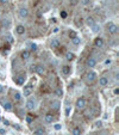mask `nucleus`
I'll return each mask as SVG.
<instances>
[{
  "label": "nucleus",
  "instance_id": "58836bf2",
  "mask_svg": "<svg viewBox=\"0 0 119 135\" xmlns=\"http://www.w3.org/2000/svg\"><path fill=\"white\" fill-rule=\"evenodd\" d=\"M0 134H5V130L4 129H0Z\"/></svg>",
  "mask_w": 119,
  "mask_h": 135
},
{
  "label": "nucleus",
  "instance_id": "7ed1b4c3",
  "mask_svg": "<svg viewBox=\"0 0 119 135\" xmlns=\"http://www.w3.org/2000/svg\"><path fill=\"white\" fill-rule=\"evenodd\" d=\"M107 31L109 32V34H117L118 32V26L114 24V23H108L107 24Z\"/></svg>",
  "mask_w": 119,
  "mask_h": 135
},
{
  "label": "nucleus",
  "instance_id": "473e14b6",
  "mask_svg": "<svg viewBox=\"0 0 119 135\" xmlns=\"http://www.w3.org/2000/svg\"><path fill=\"white\" fill-rule=\"evenodd\" d=\"M7 41H9L10 43H12V42H13V40H12V37H11V36H7Z\"/></svg>",
  "mask_w": 119,
  "mask_h": 135
},
{
  "label": "nucleus",
  "instance_id": "f704fd0d",
  "mask_svg": "<svg viewBox=\"0 0 119 135\" xmlns=\"http://www.w3.org/2000/svg\"><path fill=\"white\" fill-rule=\"evenodd\" d=\"M0 1H1L3 4H6V3H9V1H10V0H0Z\"/></svg>",
  "mask_w": 119,
  "mask_h": 135
},
{
  "label": "nucleus",
  "instance_id": "bb28decb",
  "mask_svg": "<svg viewBox=\"0 0 119 135\" xmlns=\"http://www.w3.org/2000/svg\"><path fill=\"white\" fill-rule=\"evenodd\" d=\"M30 48H31V50H33V52L37 50V46H36L35 43H31V44H30Z\"/></svg>",
  "mask_w": 119,
  "mask_h": 135
},
{
  "label": "nucleus",
  "instance_id": "0eeeda50",
  "mask_svg": "<svg viewBox=\"0 0 119 135\" xmlns=\"http://www.w3.org/2000/svg\"><path fill=\"white\" fill-rule=\"evenodd\" d=\"M104 44H105V42H104V40H102L101 37H96V38H95V41H94V46H95L96 48H102Z\"/></svg>",
  "mask_w": 119,
  "mask_h": 135
},
{
  "label": "nucleus",
  "instance_id": "ddd939ff",
  "mask_svg": "<svg viewBox=\"0 0 119 135\" xmlns=\"http://www.w3.org/2000/svg\"><path fill=\"white\" fill-rule=\"evenodd\" d=\"M44 121H45V123H52L54 116H52L51 114H47V115L44 116Z\"/></svg>",
  "mask_w": 119,
  "mask_h": 135
},
{
  "label": "nucleus",
  "instance_id": "c85d7f7f",
  "mask_svg": "<svg viewBox=\"0 0 119 135\" xmlns=\"http://www.w3.org/2000/svg\"><path fill=\"white\" fill-rule=\"evenodd\" d=\"M61 17H62V18H67V12H66V11H62V12H61Z\"/></svg>",
  "mask_w": 119,
  "mask_h": 135
},
{
  "label": "nucleus",
  "instance_id": "6ab92c4d",
  "mask_svg": "<svg viewBox=\"0 0 119 135\" xmlns=\"http://www.w3.org/2000/svg\"><path fill=\"white\" fill-rule=\"evenodd\" d=\"M13 98H14V102H16V103H19V102L22 100V94H20L19 92H14Z\"/></svg>",
  "mask_w": 119,
  "mask_h": 135
},
{
  "label": "nucleus",
  "instance_id": "9d476101",
  "mask_svg": "<svg viewBox=\"0 0 119 135\" xmlns=\"http://www.w3.org/2000/svg\"><path fill=\"white\" fill-rule=\"evenodd\" d=\"M16 32H17L18 35H24V34H25V26H24V25H17Z\"/></svg>",
  "mask_w": 119,
  "mask_h": 135
},
{
  "label": "nucleus",
  "instance_id": "cd10ccee",
  "mask_svg": "<svg viewBox=\"0 0 119 135\" xmlns=\"http://www.w3.org/2000/svg\"><path fill=\"white\" fill-rule=\"evenodd\" d=\"M89 3H90V0H81V4H82V5H85V6H86V5H88Z\"/></svg>",
  "mask_w": 119,
  "mask_h": 135
},
{
  "label": "nucleus",
  "instance_id": "a878e982",
  "mask_svg": "<svg viewBox=\"0 0 119 135\" xmlns=\"http://www.w3.org/2000/svg\"><path fill=\"white\" fill-rule=\"evenodd\" d=\"M56 94H57L58 97H62V96H63V90H62V88H57V90H56Z\"/></svg>",
  "mask_w": 119,
  "mask_h": 135
},
{
  "label": "nucleus",
  "instance_id": "a211bd4d",
  "mask_svg": "<svg viewBox=\"0 0 119 135\" xmlns=\"http://www.w3.org/2000/svg\"><path fill=\"white\" fill-rule=\"evenodd\" d=\"M86 23H87V25H88V26H92V25H94V24H95V22H94V18H93V17H87Z\"/></svg>",
  "mask_w": 119,
  "mask_h": 135
},
{
  "label": "nucleus",
  "instance_id": "c756f323",
  "mask_svg": "<svg viewBox=\"0 0 119 135\" xmlns=\"http://www.w3.org/2000/svg\"><path fill=\"white\" fill-rule=\"evenodd\" d=\"M77 4V0H70V5H73V6H75Z\"/></svg>",
  "mask_w": 119,
  "mask_h": 135
},
{
  "label": "nucleus",
  "instance_id": "4468645a",
  "mask_svg": "<svg viewBox=\"0 0 119 135\" xmlns=\"http://www.w3.org/2000/svg\"><path fill=\"white\" fill-rule=\"evenodd\" d=\"M61 72H62L63 75H69V73H70V67H69V66H63L62 69H61Z\"/></svg>",
  "mask_w": 119,
  "mask_h": 135
},
{
  "label": "nucleus",
  "instance_id": "dca6fc26",
  "mask_svg": "<svg viewBox=\"0 0 119 135\" xmlns=\"http://www.w3.org/2000/svg\"><path fill=\"white\" fill-rule=\"evenodd\" d=\"M22 59H23V60H29V59H30V52H29V50L22 52Z\"/></svg>",
  "mask_w": 119,
  "mask_h": 135
},
{
  "label": "nucleus",
  "instance_id": "4c0bfd02",
  "mask_svg": "<svg viewBox=\"0 0 119 135\" xmlns=\"http://www.w3.org/2000/svg\"><path fill=\"white\" fill-rule=\"evenodd\" d=\"M118 93H119V90L115 88V90H114V94H118Z\"/></svg>",
  "mask_w": 119,
  "mask_h": 135
},
{
  "label": "nucleus",
  "instance_id": "4be33fe9",
  "mask_svg": "<svg viewBox=\"0 0 119 135\" xmlns=\"http://www.w3.org/2000/svg\"><path fill=\"white\" fill-rule=\"evenodd\" d=\"M51 47H52V48H58V47H60V41L56 40V38H54V40L51 41Z\"/></svg>",
  "mask_w": 119,
  "mask_h": 135
},
{
  "label": "nucleus",
  "instance_id": "b1692460",
  "mask_svg": "<svg viewBox=\"0 0 119 135\" xmlns=\"http://www.w3.org/2000/svg\"><path fill=\"white\" fill-rule=\"evenodd\" d=\"M33 135H44V129H42V128L36 129V130L33 131Z\"/></svg>",
  "mask_w": 119,
  "mask_h": 135
},
{
  "label": "nucleus",
  "instance_id": "aec40b11",
  "mask_svg": "<svg viewBox=\"0 0 119 135\" xmlns=\"http://www.w3.org/2000/svg\"><path fill=\"white\" fill-rule=\"evenodd\" d=\"M71 43L74 44V46H79L80 43H81V38L80 37H74V38H71Z\"/></svg>",
  "mask_w": 119,
  "mask_h": 135
},
{
  "label": "nucleus",
  "instance_id": "20e7f679",
  "mask_svg": "<svg viewBox=\"0 0 119 135\" xmlns=\"http://www.w3.org/2000/svg\"><path fill=\"white\" fill-rule=\"evenodd\" d=\"M35 72H36L37 74H39V75H43V74L45 73V68H44L43 65H36V66H35Z\"/></svg>",
  "mask_w": 119,
  "mask_h": 135
},
{
  "label": "nucleus",
  "instance_id": "2eb2a0df",
  "mask_svg": "<svg viewBox=\"0 0 119 135\" xmlns=\"http://www.w3.org/2000/svg\"><path fill=\"white\" fill-rule=\"evenodd\" d=\"M31 93H32L31 86H25V87H24V96H25V97H29Z\"/></svg>",
  "mask_w": 119,
  "mask_h": 135
},
{
  "label": "nucleus",
  "instance_id": "f257e3e1",
  "mask_svg": "<svg viewBox=\"0 0 119 135\" xmlns=\"http://www.w3.org/2000/svg\"><path fill=\"white\" fill-rule=\"evenodd\" d=\"M96 73L95 72H88L87 74H86V81H87V84H93L95 80H96Z\"/></svg>",
  "mask_w": 119,
  "mask_h": 135
},
{
  "label": "nucleus",
  "instance_id": "6e6552de",
  "mask_svg": "<svg viewBox=\"0 0 119 135\" xmlns=\"http://www.w3.org/2000/svg\"><path fill=\"white\" fill-rule=\"evenodd\" d=\"M87 67H89V68H93V67H95V65H96V60L94 59V57H89L88 60H87Z\"/></svg>",
  "mask_w": 119,
  "mask_h": 135
},
{
  "label": "nucleus",
  "instance_id": "423d86ee",
  "mask_svg": "<svg viewBox=\"0 0 119 135\" xmlns=\"http://www.w3.org/2000/svg\"><path fill=\"white\" fill-rule=\"evenodd\" d=\"M36 108V100L35 99H29L28 102H26V109L28 110H33Z\"/></svg>",
  "mask_w": 119,
  "mask_h": 135
},
{
  "label": "nucleus",
  "instance_id": "39448f33",
  "mask_svg": "<svg viewBox=\"0 0 119 135\" xmlns=\"http://www.w3.org/2000/svg\"><path fill=\"white\" fill-rule=\"evenodd\" d=\"M18 15H19L20 18H26L28 15H29V11H28L26 7H20L19 11H18Z\"/></svg>",
  "mask_w": 119,
  "mask_h": 135
},
{
  "label": "nucleus",
  "instance_id": "e433bc0d",
  "mask_svg": "<svg viewBox=\"0 0 119 135\" xmlns=\"http://www.w3.org/2000/svg\"><path fill=\"white\" fill-rule=\"evenodd\" d=\"M101 124H102L101 122H96V124H95V125H96V127H101Z\"/></svg>",
  "mask_w": 119,
  "mask_h": 135
},
{
  "label": "nucleus",
  "instance_id": "7c9ffc66",
  "mask_svg": "<svg viewBox=\"0 0 119 135\" xmlns=\"http://www.w3.org/2000/svg\"><path fill=\"white\" fill-rule=\"evenodd\" d=\"M69 36H70V38H74V37H76V34H75L74 31H71V32L69 34Z\"/></svg>",
  "mask_w": 119,
  "mask_h": 135
},
{
  "label": "nucleus",
  "instance_id": "1a4fd4ad",
  "mask_svg": "<svg viewBox=\"0 0 119 135\" xmlns=\"http://www.w3.org/2000/svg\"><path fill=\"white\" fill-rule=\"evenodd\" d=\"M4 109H5L6 111H12V109H13L12 103L9 102V100H4Z\"/></svg>",
  "mask_w": 119,
  "mask_h": 135
},
{
  "label": "nucleus",
  "instance_id": "5701e85b",
  "mask_svg": "<svg viewBox=\"0 0 119 135\" xmlns=\"http://www.w3.org/2000/svg\"><path fill=\"white\" fill-rule=\"evenodd\" d=\"M71 134H73V135H81V129L77 128V127H75V128H73Z\"/></svg>",
  "mask_w": 119,
  "mask_h": 135
},
{
  "label": "nucleus",
  "instance_id": "ea45409f",
  "mask_svg": "<svg viewBox=\"0 0 119 135\" xmlns=\"http://www.w3.org/2000/svg\"><path fill=\"white\" fill-rule=\"evenodd\" d=\"M1 91H3V86H1V85H0V92H1Z\"/></svg>",
  "mask_w": 119,
  "mask_h": 135
},
{
  "label": "nucleus",
  "instance_id": "f03ea898",
  "mask_svg": "<svg viewBox=\"0 0 119 135\" xmlns=\"http://www.w3.org/2000/svg\"><path fill=\"white\" fill-rule=\"evenodd\" d=\"M87 106V100L85 99V98H79L77 100H76V108L79 109V110H81V109H85Z\"/></svg>",
  "mask_w": 119,
  "mask_h": 135
},
{
  "label": "nucleus",
  "instance_id": "72a5a7b5",
  "mask_svg": "<svg viewBox=\"0 0 119 135\" xmlns=\"http://www.w3.org/2000/svg\"><path fill=\"white\" fill-rule=\"evenodd\" d=\"M26 121H28L29 123H31V121H32V118H31L30 116H28V117H26Z\"/></svg>",
  "mask_w": 119,
  "mask_h": 135
},
{
  "label": "nucleus",
  "instance_id": "393cba45",
  "mask_svg": "<svg viewBox=\"0 0 119 135\" xmlns=\"http://www.w3.org/2000/svg\"><path fill=\"white\" fill-rule=\"evenodd\" d=\"M90 28H92V30H93V32H98V31L100 30V26H99L98 24H94V25H92Z\"/></svg>",
  "mask_w": 119,
  "mask_h": 135
},
{
  "label": "nucleus",
  "instance_id": "f3484780",
  "mask_svg": "<svg viewBox=\"0 0 119 135\" xmlns=\"http://www.w3.org/2000/svg\"><path fill=\"white\" fill-rule=\"evenodd\" d=\"M60 105H61L60 100H52L51 102V108H54L55 110H58L60 109Z\"/></svg>",
  "mask_w": 119,
  "mask_h": 135
},
{
  "label": "nucleus",
  "instance_id": "9b49d317",
  "mask_svg": "<svg viewBox=\"0 0 119 135\" xmlns=\"http://www.w3.org/2000/svg\"><path fill=\"white\" fill-rule=\"evenodd\" d=\"M25 79H26L25 74H24V75H19V77L16 79V83H17L18 85H23V84H24V81H25Z\"/></svg>",
  "mask_w": 119,
  "mask_h": 135
},
{
  "label": "nucleus",
  "instance_id": "c9c22d12",
  "mask_svg": "<svg viewBox=\"0 0 119 135\" xmlns=\"http://www.w3.org/2000/svg\"><path fill=\"white\" fill-rule=\"evenodd\" d=\"M111 62H112L111 60H106V62H105V63H106V65H111Z\"/></svg>",
  "mask_w": 119,
  "mask_h": 135
},
{
  "label": "nucleus",
  "instance_id": "a19ab883",
  "mask_svg": "<svg viewBox=\"0 0 119 135\" xmlns=\"http://www.w3.org/2000/svg\"><path fill=\"white\" fill-rule=\"evenodd\" d=\"M0 121H1V117H0Z\"/></svg>",
  "mask_w": 119,
  "mask_h": 135
},
{
  "label": "nucleus",
  "instance_id": "2f4dec72",
  "mask_svg": "<svg viewBox=\"0 0 119 135\" xmlns=\"http://www.w3.org/2000/svg\"><path fill=\"white\" fill-rule=\"evenodd\" d=\"M55 129L56 130H60L61 129V124H55Z\"/></svg>",
  "mask_w": 119,
  "mask_h": 135
},
{
  "label": "nucleus",
  "instance_id": "412c9836",
  "mask_svg": "<svg viewBox=\"0 0 119 135\" xmlns=\"http://www.w3.org/2000/svg\"><path fill=\"white\" fill-rule=\"evenodd\" d=\"M66 59H67L68 61H73V60L75 59V55H74L73 53H70V52H68V53L66 54Z\"/></svg>",
  "mask_w": 119,
  "mask_h": 135
},
{
  "label": "nucleus",
  "instance_id": "f8f14e48",
  "mask_svg": "<svg viewBox=\"0 0 119 135\" xmlns=\"http://www.w3.org/2000/svg\"><path fill=\"white\" fill-rule=\"evenodd\" d=\"M99 84H100V86H107L108 79H107L106 77H101V78L99 79Z\"/></svg>",
  "mask_w": 119,
  "mask_h": 135
}]
</instances>
